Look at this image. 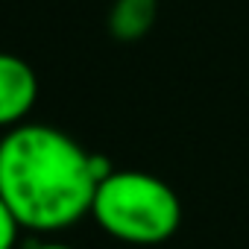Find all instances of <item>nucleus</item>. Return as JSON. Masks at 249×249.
Masks as SVG:
<instances>
[{
  "instance_id": "f257e3e1",
  "label": "nucleus",
  "mask_w": 249,
  "mask_h": 249,
  "mask_svg": "<svg viewBox=\"0 0 249 249\" xmlns=\"http://www.w3.org/2000/svg\"><path fill=\"white\" fill-rule=\"evenodd\" d=\"M114 167L47 123H21L0 138V196L33 231H59L91 214Z\"/></svg>"
},
{
  "instance_id": "423d86ee",
  "label": "nucleus",
  "mask_w": 249,
  "mask_h": 249,
  "mask_svg": "<svg viewBox=\"0 0 249 249\" xmlns=\"http://www.w3.org/2000/svg\"><path fill=\"white\" fill-rule=\"evenodd\" d=\"M33 249H73V246H68V243H56V240H50V243H38V246H33Z\"/></svg>"
},
{
  "instance_id": "39448f33",
  "label": "nucleus",
  "mask_w": 249,
  "mask_h": 249,
  "mask_svg": "<svg viewBox=\"0 0 249 249\" xmlns=\"http://www.w3.org/2000/svg\"><path fill=\"white\" fill-rule=\"evenodd\" d=\"M18 231H21V223L15 220V214L9 211L3 196H0V249H15Z\"/></svg>"
},
{
  "instance_id": "7ed1b4c3",
  "label": "nucleus",
  "mask_w": 249,
  "mask_h": 249,
  "mask_svg": "<svg viewBox=\"0 0 249 249\" xmlns=\"http://www.w3.org/2000/svg\"><path fill=\"white\" fill-rule=\"evenodd\" d=\"M38 100V76L33 65L0 50V129H15Z\"/></svg>"
},
{
  "instance_id": "f03ea898",
  "label": "nucleus",
  "mask_w": 249,
  "mask_h": 249,
  "mask_svg": "<svg viewBox=\"0 0 249 249\" xmlns=\"http://www.w3.org/2000/svg\"><path fill=\"white\" fill-rule=\"evenodd\" d=\"M91 217L106 234L123 243L153 246L179 231L182 202L179 194L153 173L111 170L97 188Z\"/></svg>"
},
{
  "instance_id": "20e7f679",
  "label": "nucleus",
  "mask_w": 249,
  "mask_h": 249,
  "mask_svg": "<svg viewBox=\"0 0 249 249\" xmlns=\"http://www.w3.org/2000/svg\"><path fill=\"white\" fill-rule=\"evenodd\" d=\"M156 18L159 0H114L108 9V33L123 44H132L156 27Z\"/></svg>"
}]
</instances>
